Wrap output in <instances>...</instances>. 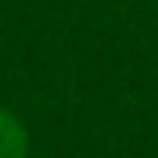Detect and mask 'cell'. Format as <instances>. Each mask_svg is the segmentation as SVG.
<instances>
[{
  "label": "cell",
  "mask_w": 158,
  "mask_h": 158,
  "mask_svg": "<svg viewBox=\"0 0 158 158\" xmlns=\"http://www.w3.org/2000/svg\"><path fill=\"white\" fill-rule=\"evenodd\" d=\"M25 151H29V140H25L22 122L0 111V158H25Z\"/></svg>",
  "instance_id": "obj_1"
}]
</instances>
